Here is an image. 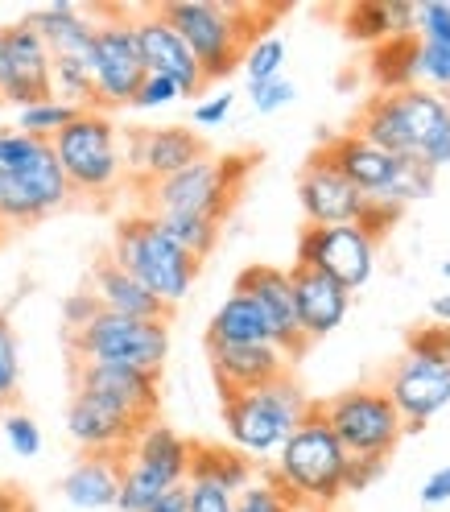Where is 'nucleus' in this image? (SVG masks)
Returning a JSON list of instances; mask_svg holds the SVG:
<instances>
[{"label":"nucleus","mask_w":450,"mask_h":512,"mask_svg":"<svg viewBox=\"0 0 450 512\" xmlns=\"http://www.w3.org/2000/svg\"><path fill=\"white\" fill-rule=\"evenodd\" d=\"M310 409L314 401L302 393V384L294 376H281L252 393L223 397V426L236 451L261 467L281 451V442L302 426Z\"/></svg>","instance_id":"20e7f679"},{"label":"nucleus","mask_w":450,"mask_h":512,"mask_svg":"<svg viewBox=\"0 0 450 512\" xmlns=\"http://www.w3.org/2000/svg\"><path fill=\"white\" fill-rule=\"evenodd\" d=\"M71 351L79 356V364L133 368L157 376L170 360V323L166 318H120L100 310L83 331L71 335Z\"/></svg>","instance_id":"9d476101"},{"label":"nucleus","mask_w":450,"mask_h":512,"mask_svg":"<svg viewBox=\"0 0 450 512\" xmlns=\"http://www.w3.org/2000/svg\"><path fill=\"white\" fill-rule=\"evenodd\" d=\"M289 290H294V314H298V331L306 343L327 339L331 331L343 327V318L351 310V294L331 277L314 273L306 265L289 269Z\"/></svg>","instance_id":"4be33fe9"},{"label":"nucleus","mask_w":450,"mask_h":512,"mask_svg":"<svg viewBox=\"0 0 450 512\" xmlns=\"http://www.w3.org/2000/svg\"><path fill=\"white\" fill-rule=\"evenodd\" d=\"M236 512H298L294 504H289L269 479H252V484L236 496Z\"/></svg>","instance_id":"58836bf2"},{"label":"nucleus","mask_w":450,"mask_h":512,"mask_svg":"<svg viewBox=\"0 0 450 512\" xmlns=\"http://www.w3.org/2000/svg\"><path fill=\"white\" fill-rule=\"evenodd\" d=\"M95 38H91V87L95 108L112 112L133 104L137 87L145 83V62L133 29V9H91Z\"/></svg>","instance_id":"f8f14e48"},{"label":"nucleus","mask_w":450,"mask_h":512,"mask_svg":"<svg viewBox=\"0 0 450 512\" xmlns=\"http://www.w3.org/2000/svg\"><path fill=\"white\" fill-rule=\"evenodd\" d=\"M75 389L112 401L116 409H124L128 418H137L141 426L157 422V405H162V389H157V376H149V372H133V368L79 364Z\"/></svg>","instance_id":"5701e85b"},{"label":"nucleus","mask_w":450,"mask_h":512,"mask_svg":"<svg viewBox=\"0 0 450 512\" xmlns=\"http://www.w3.org/2000/svg\"><path fill=\"white\" fill-rule=\"evenodd\" d=\"M62 496H67L71 508H83V512L116 508V496H120V459H112V455H83L67 471V479H62Z\"/></svg>","instance_id":"bb28decb"},{"label":"nucleus","mask_w":450,"mask_h":512,"mask_svg":"<svg viewBox=\"0 0 450 512\" xmlns=\"http://www.w3.org/2000/svg\"><path fill=\"white\" fill-rule=\"evenodd\" d=\"M413 38H430V42H450V5H442V0H430V5H417Z\"/></svg>","instance_id":"79ce46f5"},{"label":"nucleus","mask_w":450,"mask_h":512,"mask_svg":"<svg viewBox=\"0 0 450 512\" xmlns=\"http://www.w3.org/2000/svg\"><path fill=\"white\" fill-rule=\"evenodd\" d=\"M91 294H95V302H100L104 314H120V318H166V323H170V310L157 302L133 273L120 269L112 256L95 261V269H91Z\"/></svg>","instance_id":"a878e982"},{"label":"nucleus","mask_w":450,"mask_h":512,"mask_svg":"<svg viewBox=\"0 0 450 512\" xmlns=\"http://www.w3.org/2000/svg\"><path fill=\"white\" fill-rule=\"evenodd\" d=\"M372 83L376 95H393L417 87V38H389L372 46Z\"/></svg>","instance_id":"c756f323"},{"label":"nucleus","mask_w":450,"mask_h":512,"mask_svg":"<svg viewBox=\"0 0 450 512\" xmlns=\"http://www.w3.org/2000/svg\"><path fill=\"white\" fill-rule=\"evenodd\" d=\"M50 100V50L29 21L0 29V104L17 112Z\"/></svg>","instance_id":"2eb2a0df"},{"label":"nucleus","mask_w":450,"mask_h":512,"mask_svg":"<svg viewBox=\"0 0 450 512\" xmlns=\"http://www.w3.org/2000/svg\"><path fill=\"white\" fill-rule=\"evenodd\" d=\"M17 393H21V343L9 314H0V409L13 405Z\"/></svg>","instance_id":"c9c22d12"},{"label":"nucleus","mask_w":450,"mask_h":512,"mask_svg":"<svg viewBox=\"0 0 450 512\" xmlns=\"http://www.w3.org/2000/svg\"><path fill=\"white\" fill-rule=\"evenodd\" d=\"M285 54H289V46H285L281 34H261L256 42H248V50H244V58H240V71H244L248 87L269 83V79H281V75H285Z\"/></svg>","instance_id":"2f4dec72"},{"label":"nucleus","mask_w":450,"mask_h":512,"mask_svg":"<svg viewBox=\"0 0 450 512\" xmlns=\"http://www.w3.org/2000/svg\"><path fill=\"white\" fill-rule=\"evenodd\" d=\"M244 294L256 314L265 318L269 327V343L281 351L285 360H298L302 351L310 347L298 331V314H294V290H289V269H273V265H248L236 277V290Z\"/></svg>","instance_id":"dca6fc26"},{"label":"nucleus","mask_w":450,"mask_h":512,"mask_svg":"<svg viewBox=\"0 0 450 512\" xmlns=\"http://www.w3.org/2000/svg\"><path fill=\"white\" fill-rule=\"evenodd\" d=\"M62 174L71 182V195L87 199H108L128 182L124 174V153H120V128L108 112L87 108L79 112L62 133L50 141Z\"/></svg>","instance_id":"6e6552de"},{"label":"nucleus","mask_w":450,"mask_h":512,"mask_svg":"<svg viewBox=\"0 0 450 512\" xmlns=\"http://www.w3.org/2000/svg\"><path fill=\"white\" fill-rule=\"evenodd\" d=\"M232 108H236V95L232 91H219V95H207V100H199L195 112H190V120H195L199 128H223V124H228V116H232Z\"/></svg>","instance_id":"c03bdc74"},{"label":"nucleus","mask_w":450,"mask_h":512,"mask_svg":"<svg viewBox=\"0 0 450 512\" xmlns=\"http://www.w3.org/2000/svg\"><path fill=\"white\" fill-rule=\"evenodd\" d=\"M5 232H9V228H5V219H0V240H5Z\"/></svg>","instance_id":"3c124183"},{"label":"nucleus","mask_w":450,"mask_h":512,"mask_svg":"<svg viewBox=\"0 0 450 512\" xmlns=\"http://www.w3.org/2000/svg\"><path fill=\"white\" fill-rule=\"evenodd\" d=\"M120 153H124L128 182H137L145 190V186L162 182L186 166H195L199 157H207V141L195 133V128H182V124L128 128L120 137Z\"/></svg>","instance_id":"ddd939ff"},{"label":"nucleus","mask_w":450,"mask_h":512,"mask_svg":"<svg viewBox=\"0 0 450 512\" xmlns=\"http://www.w3.org/2000/svg\"><path fill=\"white\" fill-rule=\"evenodd\" d=\"M446 128H450V100H442V95L426 87H409L393 95H372L360 108L351 133H360L376 149L393 153L397 162H422L434 137L446 133Z\"/></svg>","instance_id":"39448f33"},{"label":"nucleus","mask_w":450,"mask_h":512,"mask_svg":"<svg viewBox=\"0 0 450 512\" xmlns=\"http://www.w3.org/2000/svg\"><path fill=\"white\" fill-rule=\"evenodd\" d=\"M384 459H347V471H343V492L356 496V492H368L372 484L384 479Z\"/></svg>","instance_id":"37998d69"},{"label":"nucleus","mask_w":450,"mask_h":512,"mask_svg":"<svg viewBox=\"0 0 450 512\" xmlns=\"http://www.w3.org/2000/svg\"><path fill=\"white\" fill-rule=\"evenodd\" d=\"M5 442L17 459H38L42 455V426L21 409L5 413Z\"/></svg>","instance_id":"e433bc0d"},{"label":"nucleus","mask_w":450,"mask_h":512,"mask_svg":"<svg viewBox=\"0 0 450 512\" xmlns=\"http://www.w3.org/2000/svg\"><path fill=\"white\" fill-rule=\"evenodd\" d=\"M95 314H100V302H95V294H91V290H79V294H71L67 302H62V323H67V331H71V335H75V331H83Z\"/></svg>","instance_id":"a18cd8bd"},{"label":"nucleus","mask_w":450,"mask_h":512,"mask_svg":"<svg viewBox=\"0 0 450 512\" xmlns=\"http://www.w3.org/2000/svg\"><path fill=\"white\" fill-rule=\"evenodd\" d=\"M318 153L327 157V162L360 190L364 199H372V203H389V195H393V182H397V170H401V162L393 153H384V149H376L372 141H364L360 133H339V137H323V145H318Z\"/></svg>","instance_id":"412c9836"},{"label":"nucleus","mask_w":450,"mask_h":512,"mask_svg":"<svg viewBox=\"0 0 450 512\" xmlns=\"http://www.w3.org/2000/svg\"><path fill=\"white\" fill-rule=\"evenodd\" d=\"M79 116V108H71V104H62V100H42V104H29V108H21L17 112V133H25V137H38V141H54L62 128H67L71 120Z\"/></svg>","instance_id":"473e14b6"},{"label":"nucleus","mask_w":450,"mask_h":512,"mask_svg":"<svg viewBox=\"0 0 450 512\" xmlns=\"http://www.w3.org/2000/svg\"><path fill=\"white\" fill-rule=\"evenodd\" d=\"M149 512H186V484H182V488H170Z\"/></svg>","instance_id":"de8ad7c7"},{"label":"nucleus","mask_w":450,"mask_h":512,"mask_svg":"<svg viewBox=\"0 0 450 512\" xmlns=\"http://www.w3.org/2000/svg\"><path fill=\"white\" fill-rule=\"evenodd\" d=\"M417 87L434 95H450V42H430L417 38Z\"/></svg>","instance_id":"72a5a7b5"},{"label":"nucleus","mask_w":450,"mask_h":512,"mask_svg":"<svg viewBox=\"0 0 450 512\" xmlns=\"http://www.w3.org/2000/svg\"><path fill=\"white\" fill-rule=\"evenodd\" d=\"M314 405L347 451V459H389L397 442L405 438L401 413L384 397L380 384H360V389L335 393L331 401H314Z\"/></svg>","instance_id":"9b49d317"},{"label":"nucleus","mask_w":450,"mask_h":512,"mask_svg":"<svg viewBox=\"0 0 450 512\" xmlns=\"http://www.w3.org/2000/svg\"><path fill=\"white\" fill-rule=\"evenodd\" d=\"M211 356V376L219 384V397L252 393L261 384H273L289 376V360L273 343H248V347H207Z\"/></svg>","instance_id":"b1692460"},{"label":"nucleus","mask_w":450,"mask_h":512,"mask_svg":"<svg viewBox=\"0 0 450 512\" xmlns=\"http://www.w3.org/2000/svg\"><path fill=\"white\" fill-rule=\"evenodd\" d=\"M190 451H195L190 438L162 422H149L120 455L116 512H149L170 488H182L190 475Z\"/></svg>","instance_id":"1a4fd4ad"},{"label":"nucleus","mask_w":450,"mask_h":512,"mask_svg":"<svg viewBox=\"0 0 450 512\" xmlns=\"http://www.w3.org/2000/svg\"><path fill=\"white\" fill-rule=\"evenodd\" d=\"M442 277H446V281H450V261H446V265H442Z\"/></svg>","instance_id":"8fccbe9b"},{"label":"nucleus","mask_w":450,"mask_h":512,"mask_svg":"<svg viewBox=\"0 0 450 512\" xmlns=\"http://www.w3.org/2000/svg\"><path fill=\"white\" fill-rule=\"evenodd\" d=\"M186 512H236V496L211 479H186Z\"/></svg>","instance_id":"4c0bfd02"},{"label":"nucleus","mask_w":450,"mask_h":512,"mask_svg":"<svg viewBox=\"0 0 450 512\" xmlns=\"http://www.w3.org/2000/svg\"><path fill=\"white\" fill-rule=\"evenodd\" d=\"M252 162L256 157H244V153H232V157L207 153L195 166L145 186V215H195V219H211L223 228Z\"/></svg>","instance_id":"0eeeda50"},{"label":"nucleus","mask_w":450,"mask_h":512,"mask_svg":"<svg viewBox=\"0 0 450 512\" xmlns=\"http://www.w3.org/2000/svg\"><path fill=\"white\" fill-rule=\"evenodd\" d=\"M422 504L426 508H438V504H450V467H438L426 484H422Z\"/></svg>","instance_id":"49530a36"},{"label":"nucleus","mask_w":450,"mask_h":512,"mask_svg":"<svg viewBox=\"0 0 450 512\" xmlns=\"http://www.w3.org/2000/svg\"><path fill=\"white\" fill-rule=\"evenodd\" d=\"M141 430L145 426L137 418H128L124 409H116L112 401L95 397V393L75 389V397L67 405V434H71V442L79 446L83 455H112V459H120Z\"/></svg>","instance_id":"6ab92c4d"},{"label":"nucleus","mask_w":450,"mask_h":512,"mask_svg":"<svg viewBox=\"0 0 450 512\" xmlns=\"http://www.w3.org/2000/svg\"><path fill=\"white\" fill-rule=\"evenodd\" d=\"M343 471H347V451L331 426L323 422L318 405L302 418V426L281 442V451L269 459L265 479L294 504L310 512H331L339 508L343 492Z\"/></svg>","instance_id":"f257e3e1"},{"label":"nucleus","mask_w":450,"mask_h":512,"mask_svg":"<svg viewBox=\"0 0 450 512\" xmlns=\"http://www.w3.org/2000/svg\"><path fill=\"white\" fill-rule=\"evenodd\" d=\"M430 318H434L438 327H450V290H446V294H438V298L430 302Z\"/></svg>","instance_id":"09e8293b"},{"label":"nucleus","mask_w":450,"mask_h":512,"mask_svg":"<svg viewBox=\"0 0 450 512\" xmlns=\"http://www.w3.org/2000/svg\"><path fill=\"white\" fill-rule=\"evenodd\" d=\"M38 29V38L46 42L50 58H79L91 67V38H95V13L71 0H54L42 5L34 17H25Z\"/></svg>","instance_id":"393cba45"},{"label":"nucleus","mask_w":450,"mask_h":512,"mask_svg":"<svg viewBox=\"0 0 450 512\" xmlns=\"http://www.w3.org/2000/svg\"><path fill=\"white\" fill-rule=\"evenodd\" d=\"M182 100V91L170 83V79H162V75H145V83L137 87V95H133V104L128 108H137V112H157V108H170V104H178Z\"/></svg>","instance_id":"a19ab883"},{"label":"nucleus","mask_w":450,"mask_h":512,"mask_svg":"<svg viewBox=\"0 0 450 512\" xmlns=\"http://www.w3.org/2000/svg\"><path fill=\"white\" fill-rule=\"evenodd\" d=\"M153 219H157V228H162L182 252L195 256L199 265L219 244V223H211V219H195V215H153Z\"/></svg>","instance_id":"7c9ffc66"},{"label":"nucleus","mask_w":450,"mask_h":512,"mask_svg":"<svg viewBox=\"0 0 450 512\" xmlns=\"http://www.w3.org/2000/svg\"><path fill=\"white\" fill-rule=\"evenodd\" d=\"M157 9L182 34L207 83L228 79L240 67L248 42L261 38L256 17H265V9L228 5V0H174V5H157Z\"/></svg>","instance_id":"7ed1b4c3"},{"label":"nucleus","mask_w":450,"mask_h":512,"mask_svg":"<svg viewBox=\"0 0 450 512\" xmlns=\"http://www.w3.org/2000/svg\"><path fill=\"white\" fill-rule=\"evenodd\" d=\"M248 343H269V327L244 294H228L223 306L211 314L207 347H248Z\"/></svg>","instance_id":"cd10ccee"},{"label":"nucleus","mask_w":450,"mask_h":512,"mask_svg":"<svg viewBox=\"0 0 450 512\" xmlns=\"http://www.w3.org/2000/svg\"><path fill=\"white\" fill-rule=\"evenodd\" d=\"M186 479H211V484L228 488L232 496H240L252 479H256V463L244 459L236 446H211V442H195L190 451V475Z\"/></svg>","instance_id":"c85d7f7f"},{"label":"nucleus","mask_w":450,"mask_h":512,"mask_svg":"<svg viewBox=\"0 0 450 512\" xmlns=\"http://www.w3.org/2000/svg\"><path fill=\"white\" fill-rule=\"evenodd\" d=\"M112 261L120 269L133 273L166 310H174L178 302H186V294L195 290V277L203 269L195 256L182 252L162 228H157V219L145 215V211L124 215L116 223Z\"/></svg>","instance_id":"423d86ee"},{"label":"nucleus","mask_w":450,"mask_h":512,"mask_svg":"<svg viewBox=\"0 0 450 512\" xmlns=\"http://www.w3.org/2000/svg\"><path fill=\"white\" fill-rule=\"evenodd\" d=\"M380 389L393 401V409L401 413V422L426 426L434 413H442L450 405V368L417 360V356H401L389 368Z\"/></svg>","instance_id":"aec40b11"},{"label":"nucleus","mask_w":450,"mask_h":512,"mask_svg":"<svg viewBox=\"0 0 450 512\" xmlns=\"http://www.w3.org/2000/svg\"><path fill=\"white\" fill-rule=\"evenodd\" d=\"M298 203L306 228H339V223H360L368 199L314 149L298 174Z\"/></svg>","instance_id":"a211bd4d"},{"label":"nucleus","mask_w":450,"mask_h":512,"mask_svg":"<svg viewBox=\"0 0 450 512\" xmlns=\"http://www.w3.org/2000/svg\"><path fill=\"white\" fill-rule=\"evenodd\" d=\"M314 273L331 277L347 294L368 285L376 269V244L356 228V223H339V228H302L298 236V261Z\"/></svg>","instance_id":"4468645a"},{"label":"nucleus","mask_w":450,"mask_h":512,"mask_svg":"<svg viewBox=\"0 0 450 512\" xmlns=\"http://www.w3.org/2000/svg\"><path fill=\"white\" fill-rule=\"evenodd\" d=\"M75 195L62 174L50 141L25 137L17 128H0V219L5 228H25L54 211H62Z\"/></svg>","instance_id":"f03ea898"},{"label":"nucleus","mask_w":450,"mask_h":512,"mask_svg":"<svg viewBox=\"0 0 450 512\" xmlns=\"http://www.w3.org/2000/svg\"><path fill=\"white\" fill-rule=\"evenodd\" d=\"M347 38H356L364 46H380L393 38V17L389 5H376V0H364V5L347 9Z\"/></svg>","instance_id":"f704fd0d"},{"label":"nucleus","mask_w":450,"mask_h":512,"mask_svg":"<svg viewBox=\"0 0 450 512\" xmlns=\"http://www.w3.org/2000/svg\"><path fill=\"white\" fill-rule=\"evenodd\" d=\"M248 100H252V108L261 112V116H273V112H281V108H289V104L298 100V87L281 75V79H269V83L248 87Z\"/></svg>","instance_id":"ea45409f"},{"label":"nucleus","mask_w":450,"mask_h":512,"mask_svg":"<svg viewBox=\"0 0 450 512\" xmlns=\"http://www.w3.org/2000/svg\"><path fill=\"white\" fill-rule=\"evenodd\" d=\"M133 29H137L141 62H145L149 75L170 79L182 91V100H186V95H199L207 87L195 54H190V46L182 42L178 29L162 17V9H133Z\"/></svg>","instance_id":"f3484780"}]
</instances>
